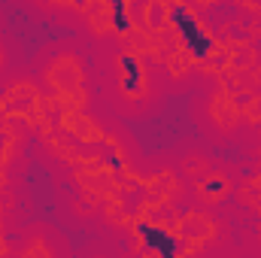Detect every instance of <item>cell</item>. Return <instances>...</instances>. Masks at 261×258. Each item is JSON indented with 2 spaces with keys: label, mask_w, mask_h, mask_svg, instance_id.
Returning <instances> with one entry per match:
<instances>
[{
  "label": "cell",
  "mask_w": 261,
  "mask_h": 258,
  "mask_svg": "<svg viewBox=\"0 0 261 258\" xmlns=\"http://www.w3.org/2000/svg\"><path fill=\"white\" fill-rule=\"evenodd\" d=\"M170 21L179 28L182 40H186V49H189L195 58H206V55L213 52V40L203 34V28L195 21V15H192L186 6L173 3V6H170Z\"/></svg>",
  "instance_id": "obj_1"
},
{
  "label": "cell",
  "mask_w": 261,
  "mask_h": 258,
  "mask_svg": "<svg viewBox=\"0 0 261 258\" xmlns=\"http://www.w3.org/2000/svg\"><path fill=\"white\" fill-rule=\"evenodd\" d=\"M137 231H140V237H143V249H146V252L173 258L179 249H182V240H176L173 234H167V231H164V228H158V225L140 222V225H137Z\"/></svg>",
  "instance_id": "obj_2"
},
{
  "label": "cell",
  "mask_w": 261,
  "mask_h": 258,
  "mask_svg": "<svg viewBox=\"0 0 261 258\" xmlns=\"http://www.w3.org/2000/svg\"><path fill=\"white\" fill-rule=\"evenodd\" d=\"M122 73H125V91H140L143 73H140V61L134 55H122Z\"/></svg>",
  "instance_id": "obj_3"
},
{
  "label": "cell",
  "mask_w": 261,
  "mask_h": 258,
  "mask_svg": "<svg viewBox=\"0 0 261 258\" xmlns=\"http://www.w3.org/2000/svg\"><path fill=\"white\" fill-rule=\"evenodd\" d=\"M113 3V28L116 31H128V18H125V0H110Z\"/></svg>",
  "instance_id": "obj_4"
},
{
  "label": "cell",
  "mask_w": 261,
  "mask_h": 258,
  "mask_svg": "<svg viewBox=\"0 0 261 258\" xmlns=\"http://www.w3.org/2000/svg\"><path fill=\"white\" fill-rule=\"evenodd\" d=\"M206 192H210V194H222V192H225V186H222L219 179H213V183H206Z\"/></svg>",
  "instance_id": "obj_5"
},
{
  "label": "cell",
  "mask_w": 261,
  "mask_h": 258,
  "mask_svg": "<svg viewBox=\"0 0 261 258\" xmlns=\"http://www.w3.org/2000/svg\"><path fill=\"white\" fill-rule=\"evenodd\" d=\"M73 3H85V0H73Z\"/></svg>",
  "instance_id": "obj_6"
}]
</instances>
